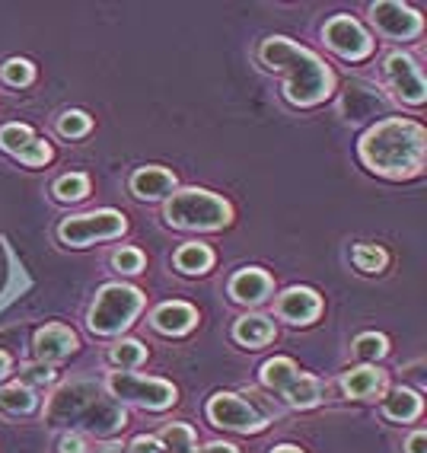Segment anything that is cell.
<instances>
[{
    "instance_id": "cell-8",
    "label": "cell",
    "mask_w": 427,
    "mask_h": 453,
    "mask_svg": "<svg viewBox=\"0 0 427 453\" xmlns=\"http://www.w3.org/2000/svg\"><path fill=\"white\" fill-rule=\"evenodd\" d=\"M208 418L217 425V428L240 431V434H255L268 425V418L258 412L255 405L246 403L236 393H217V396L208 403Z\"/></svg>"
},
{
    "instance_id": "cell-40",
    "label": "cell",
    "mask_w": 427,
    "mask_h": 453,
    "mask_svg": "<svg viewBox=\"0 0 427 453\" xmlns=\"http://www.w3.org/2000/svg\"><path fill=\"white\" fill-rule=\"evenodd\" d=\"M271 453H303L300 447H291V444H281V447H274Z\"/></svg>"
},
{
    "instance_id": "cell-22",
    "label": "cell",
    "mask_w": 427,
    "mask_h": 453,
    "mask_svg": "<svg viewBox=\"0 0 427 453\" xmlns=\"http://www.w3.org/2000/svg\"><path fill=\"white\" fill-rule=\"evenodd\" d=\"M300 377L297 365H294L291 357H271V361H265V367H262V383H265L271 393H287L291 389V383Z\"/></svg>"
},
{
    "instance_id": "cell-39",
    "label": "cell",
    "mask_w": 427,
    "mask_h": 453,
    "mask_svg": "<svg viewBox=\"0 0 427 453\" xmlns=\"http://www.w3.org/2000/svg\"><path fill=\"white\" fill-rule=\"evenodd\" d=\"M7 373H10V355L7 351H0V380H4Z\"/></svg>"
},
{
    "instance_id": "cell-31",
    "label": "cell",
    "mask_w": 427,
    "mask_h": 453,
    "mask_svg": "<svg viewBox=\"0 0 427 453\" xmlns=\"http://www.w3.org/2000/svg\"><path fill=\"white\" fill-rule=\"evenodd\" d=\"M0 77H4V83H10V87H29L35 77V67H33V61H26V58H10L7 65L0 67Z\"/></svg>"
},
{
    "instance_id": "cell-35",
    "label": "cell",
    "mask_w": 427,
    "mask_h": 453,
    "mask_svg": "<svg viewBox=\"0 0 427 453\" xmlns=\"http://www.w3.org/2000/svg\"><path fill=\"white\" fill-rule=\"evenodd\" d=\"M57 450L61 453H87V441H83L80 434H65L61 437V444H57Z\"/></svg>"
},
{
    "instance_id": "cell-15",
    "label": "cell",
    "mask_w": 427,
    "mask_h": 453,
    "mask_svg": "<svg viewBox=\"0 0 427 453\" xmlns=\"http://www.w3.org/2000/svg\"><path fill=\"white\" fill-rule=\"evenodd\" d=\"M274 291V281L268 272L262 268H242L230 278V297L236 303H246V307H258V303H265Z\"/></svg>"
},
{
    "instance_id": "cell-13",
    "label": "cell",
    "mask_w": 427,
    "mask_h": 453,
    "mask_svg": "<svg viewBox=\"0 0 427 453\" xmlns=\"http://www.w3.org/2000/svg\"><path fill=\"white\" fill-rule=\"evenodd\" d=\"M386 109V96L379 93L377 87L363 81L347 83L345 96H341V115H345V122H363V119H373L377 112Z\"/></svg>"
},
{
    "instance_id": "cell-12",
    "label": "cell",
    "mask_w": 427,
    "mask_h": 453,
    "mask_svg": "<svg viewBox=\"0 0 427 453\" xmlns=\"http://www.w3.org/2000/svg\"><path fill=\"white\" fill-rule=\"evenodd\" d=\"M0 147H4L7 154L17 157L19 163H26V166H45V163L51 160L49 141L35 138V131L19 122L0 128Z\"/></svg>"
},
{
    "instance_id": "cell-11",
    "label": "cell",
    "mask_w": 427,
    "mask_h": 453,
    "mask_svg": "<svg viewBox=\"0 0 427 453\" xmlns=\"http://www.w3.org/2000/svg\"><path fill=\"white\" fill-rule=\"evenodd\" d=\"M370 19L379 33L389 35V39H415L424 29V19H421L418 10H411L408 4H399V0H379V4H373Z\"/></svg>"
},
{
    "instance_id": "cell-19",
    "label": "cell",
    "mask_w": 427,
    "mask_h": 453,
    "mask_svg": "<svg viewBox=\"0 0 427 453\" xmlns=\"http://www.w3.org/2000/svg\"><path fill=\"white\" fill-rule=\"evenodd\" d=\"M386 389V373L379 367H355L345 373V393L355 399H377Z\"/></svg>"
},
{
    "instance_id": "cell-41",
    "label": "cell",
    "mask_w": 427,
    "mask_h": 453,
    "mask_svg": "<svg viewBox=\"0 0 427 453\" xmlns=\"http://www.w3.org/2000/svg\"><path fill=\"white\" fill-rule=\"evenodd\" d=\"M103 453H121V447H115V444H109V447H105V450Z\"/></svg>"
},
{
    "instance_id": "cell-37",
    "label": "cell",
    "mask_w": 427,
    "mask_h": 453,
    "mask_svg": "<svg viewBox=\"0 0 427 453\" xmlns=\"http://www.w3.org/2000/svg\"><path fill=\"white\" fill-rule=\"evenodd\" d=\"M405 453H427V434L424 431H415L405 444Z\"/></svg>"
},
{
    "instance_id": "cell-3",
    "label": "cell",
    "mask_w": 427,
    "mask_h": 453,
    "mask_svg": "<svg viewBox=\"0 0 427 453\" xmlns=\"http://www.w3.org/2000/svg\"><path fill=\"white\" fill-rule=\"evenodd\" d=\"M258 61L274 73H284V96L287 103L307 109V105L323 103L335 87L329 65L316 51L303 49L297 42L284 39V35H271L262 42L258 49Z\"/></svg>"
},
{
    "instance_id": "cell-30",
    "label": "cell",
    "mask_w": 427,
    "mask_h": 453,
    "mask_svg": "<svg viewBox=\"0 0 427 453\" xmlns=\"http://www.w3.org/2000/svg\"><path fill=\"white\" fill-rule=\"evenodd\" d=\"M389 351V342L386 335H379V332H363L355 339V355L361 361H379V357Z\"/></svg>"
},
{
    "instance_id": "cell-23",
    "label": "cell",
    "mask_w": 427,
    "mask_h": 453,
    "mask_svg": "<svg viewBox=\"0 0 427 453\" xmlns=\"http://www.w3.org/2000/svg\"><path fill=\"white\" fill-rule=\"evenodd\" d=\"M214 265V252L204 243H186L176 252V268L182 275H204Z\"/></svg>"
},
{
    "instance_id": "cell-7",
    "label": "cell",
    "mask_w": 427,
    "mask_h": 453,
    "mask_svg": "<svg viewBox=\"0 0 427 453\" xmlns=\"http://www.w3.org/2000/svg\"><path fill=\"white\" fill-rule=\"evenodd\" d=\"M125 230H128L125 214L105 208V211H89V214H77V218L61 220L57 236L67 246H87V243H96V240H115Z\"/></svg>"
},
{
    "instance_id": "cell-10",
    "label": "cell",
    "mask_w": 427,
    "mask_h": 453,
    "mask_svg": "<svg viewBox=\"0 0 427 453\" xmlns=\"http://www.w3.org/2000/svg\"><path fill=\"white\" fill-rule=\"evenodd\" d=\"M383 73H386L389 87L393 93L402 103L408 105H421L427 99V87H424V77H421V67L418 61L405 51H393V55L383 61Z\"/></svg>"
},
{
    "instance_id": "cell-29",
    "label": "cell",
    "mask_w": 427,
    "mask_h": 453,
    "mask_svg": "<svg viewBox=\"0 0 427 453\" xmlns=\"http://www.w3.org/2000/svg\"><path fill=\"white\" fill-rule=\"evenodd\" d=\"M389 262L386 250L383 246H370V243H361L355 250V265L361 268V272H367V275H377V272H383Z\"/></svg>"
},
{
    "instance_id": "cell-18",
    "label": "cell",
    "mask_w": 427,
    "mask_h": 453,
    "mask_svg": "<svg viewBox=\"0 0 427 453\" xmlns=\"http://www.w3.org/2000/svg\"><path fill=\"white\" fill-rule=\"evenodd\" d=\"M150 323H154V329L166 332V335H182V332H188L194 323H198V313H194L192 303L172 300V303H163V307L154 310Z\"/></svg>"
},
{
    "instance_id": "cell-28",
    "label": "cell",
    "mask_w": 427,
    "mask_h": 453,
    "mask_svg": "<svg viewBox=\"0 0 427 453\" xmlns=\"http://www.w3.org/2000/svg\"><path fill=\"white\" fill-rule=\"evenodd\" d=\"M89 192V179L83 173H67L55 182V198L57 202H80Z\"/></svg>"
},
{
    "instance_id": "cell-16",
    "label": "cell",
    "mask_w": 427,
    "mask_h": 453,
    "mask_svg": "<svg viewBox=\"0 0 427 453\" xmlns=\"http://www.w3.org/2000/svg\"><path fill=\"white\" fill-rule=\"evenodd\" d=\"M35 351H39L42 365H55V361H65L67 355L77 351V335L73 329L61 323H51L45 329L35 332Z\"/></svg>"
},
{
    "instance_id": "cell-17",
    "label": "cell",
    "mask_w": 427,
    "mask_h": 453,
    "mask_svg": "<svg viewBox=\"0 0 427 453\" xmlns=\"http://www.w3.org/2000/svg\"><path fill=\"white\" fill-rule=\"evenodd\" d=\"M131 192L144 202H160V198H170L176 192V176L163 166H144L131 176Z\"/></svg>"
},
{
    "instance_id": "cell-5",
    "label": "cell",
    "mask_w": 427,
    "mask_h": 453,
    "mask_svg": "<svg viewBox=\"0 0 427 453\" xmlns=\"http://www.w3.org/2000/svg\"><path fill=\"white\" fill-rule=\"evenodd\" d=\"M144 310V294L131 284H105L89 310V329L96 335H118Z\"/></svg>"
},
{
    "instance_id": "cell-9",
    "label": "cell",
    "mask_w": 427,
    "mask_h": 453,
    "mask_svg": "<svg viewBox=\"0 0 427 453\" xmlns=\"http://www.w3.org/2000/svg\"><path fill=\"white\" fill-rule=\"evenodd\" d=\"M323 35H325V45H329L335 55L345 58V61H363V58L373 55L370 33H367L355 17H345V13L332 17L329 23H325Z\"/></svg>"
},
{
    "instance_id": "cell-32",
    "label": "cell",
    "mask_w": 427,
    "mask_h": 453,
    "mask_svg": "<svg viewBox=\"0 0 427 453\" xmlns=\"http://www.w3.org/2000/svg\"><path fill=\"white\" fill-rule=\"evenodd\" d=\"M89 128H93V119L87 112H77V109H71V112L57 119V131L65 138H83V134H89Z\"/></svg>"
},
{
    "instance_id": "cell-34",
    "label": "cell",
    "mask_w": 427,
    "mask_h": 453,
    "mask_svg": "<svg viewBox=\"0 0 427 453\" xmlns=\"http://www.w3.org/2000/svg\"><path fill=\"white\" fill-rule=\"evenodd\" d=\"M112 265L118 268V272H125V275H137L141 268H144V252L141 250H118L112 256Z\"/></svg>"
},
{
    "instance_id": "cell-33",
    "label": "cell",
    "mask_w": 427,
    "mask_h": 453,
    "mask_svg": "<svg viewBox=\"0 0 427 453\" xmlns=\"http://www.w3.org/2000/svg\"><path fill=\"white\" fill-rule=\"evenodd\" d=\"M19 383L23 387H49V383H55V371H51V365H26L23 371H19Z\"/></svg>"
},
{
    "instance_id": "cell-20",
    "label": "cell",
    "mask_w": 427,
    "mask_h": 453,
    "mask_svg": "<svg viewBox=\"0 0 427 453\" xmlns=\"http://www.w3.org/2000/svg\"><path fill=\"white\" fill-rule=\"evenodd\" d=\"M233 339L240 345H246V349H262V345H268L274 339V323L268 316H258V313L242 316L233 326Z\"/></svg>"
},
{
    "instance_id": "cell-24",
    "label": "cell",
    "mask_w": 427,
    "mask_h": 453,
    "mask_svg": "<svg viewBox=\"0 0 427 453\" xmlns=\"http://www.w3.org/2000/svg\"><path fill=\"white\" fill-rule=\"evenodd\" d=\"M284 399H287L294 409H309V405H316L323 399V383L316 380V377H309V373H300L297 380L291 383V389L284 393Z\"/></svg>"
},
{
    "instance_id": "cell-6",
    "label": "cell",
    "mask_w": 427,
    "mask_h": 453,
    "mask_svg": "<svg viewBox=\"0 0 427 453\" xmlns=\"http://www.w3.org/2000/svg\"><path fill=\"white\" fill-rule=\"evenodd\" d=\"M105 389L118 403H134V405H144V409H156V412L176 403V387L172 383L160 380V377H144V373L115 371L109 373Z\"/></svg>"
},
{
    "instance_id": "cell-36",
    "label": "cell",
    "mask_w": 427,
    "mask_h": 453,
    "mask_svg": "<svg viewBox=\"0 0 427 453\" xmlns=\"http://www.w3.org/2000/svg\"><path fill=\"white\" fill-rule=\"evenodd\" d=\"M131 453H163L160 437H137L131 444Z\"/></svg>"
},
{
    "instance_id": "cell-38",
    "label": "cell",
    "mask_w": 427,
    "mask_h": 453,
    "mask_svg": "<svg viewBox=\"0 0 427 453\" xmlns=\"http://www.w3.org/2000/svg\"><path fill=\"white\" fill-rule=\"evenodd\" d=\"M202 453H240V450H236L233 444H208Z\"/></svg>"
},
{
    "instance_id": "cell-1",
    "label": "cell",
    "mask_w": 427,
    "mask_h": 453,
    "mask_svg": "<svg viewBox=\"0 0 427 453\" xmlns=\"http://www.w3.org/2000/svg\"><path fill=\"white\" fill-rule=\"evenodd\" d=\"M361 163L377 176L415 179L427 160V131L415 119H383L361 138Z\"/></svg>"
},
{
    "instance_id": "cell-2",
    "label": "cell",
    "mask_w": 427,
    "mask_h": 453,
    "mask_svg": "<svg viewBox=\"0 0 427 453\" xmlns=\"http://www.w3.org/2000/svg\"><path fill=\"white\" fill-rule=\"evenodd\" d=\"M45 421L61 428H83L96 437H112L128 425V415L103 383L73 380L51 393Z\"/></svg>"
},
{
    "instance_id": "cell-21",
    "label": "cell",
    "mask_w": 427,
    "mask_h": 453,
    "mask_svg": "<svg viewBox=\"0 0 427 453\" xmlns=\"http://www.w3.org/2000/svg\"><path fill=\"white\" fill-rule=\"evenodd\" d=\"M383 415L389 421H415L421 415V396L415 389H393L386 399H383Z\"/></svg>"
},
{
    "instance_id": "cell-27",
    "label": "cell",
    "mask_w": 427,
    "mask_h": 453,
    "mask_svg": "<svg viewBox=\"0 0 427 453\" xmlns=\"http://www.w3.org/2000/svg\"><path fill=\"white\" fill-rule=\"evenodd\" d=\"M109 361H112L118 371H134V367H141L147 361V349L141 345V342L125 339L109 351Z\"/></svg>"
},
{
    "instance_id": "cell-25",
    "label": "cell",
    "mask_w": 427,
    "mask_h": 453,
    "mask_svg": "<svg viewBox=\"0 0 427 453\" xmlns=\"http://www.w3.org/2000/svg\"><path fill=\"white\" fill-rule=\"evenodd\" d=\"M160 444L166 453H198V447H194V431L188 428V425H182V421L163 428Z\"/></svg>"
},
{
    "instance_id": "cell-14",
    "label": "cell",
    "mask_w": 427,
    "mask_h": 453,
    "mask_svg": "<svg viewBox=\"0 0 427 453\" xmlns=\"http://www.w3.org/2000/svg\"><path fill=\"white\" fill-rule=\"evenodd\" d=\"M323 313V297L313 288H291L278 297V316L294 326H309Z\"/></svg>"
},
{
    "instance_id": "cell-4",
    "label": "cell",
    "mask_w": 427,
    "mask_h": 453,
    "mask_svg": "<svg viewBox=\"0 0 427 453\" xmlns=\"http://www.w3.org/2000/svg\"><path fill=\"white\" fill-rule=\"evenodd\" d=\"M166 220L176 230H220L233 220V208L226 198L208 188H182L170 195Z\"/></svg>"
},
{
    "instance_id": "cell-26",
    "label": "cell",
    "mask_w": 427,
    "mask_h": 453,
    "mask_svg": "<svg viewBox=\"0 0 427 453\" xmlns=\"http://www.w3.org/2000/svg\"><path fill=\"white\" fill-rule=\"evenodd\" d=\"M0 409L13 415H26L35 409V393L23 383H13V387L0 389Z\"/></svg>"
}]
</instances>
